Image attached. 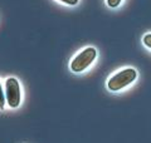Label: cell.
I'll return each mask as SVG.
<instances>
[{"label":"cell","mask_w":151,"mask_h":143,"mask_svg":"<svg viewBox=\"0 0 151 143\" xmlns=\"http://www.w3.org/2000/svg\"><path fill=\"white\" fill-rule=\"evenodd\" d=\"M137 78V72L134 68H125L113 74L112 77L108 79L107 82V88L111 92H119V90L129 87Z\"/></svg>","instance_id":"1"},{"label":"cell","mask_w":151,"mask_h":143,"mask_svg":"<svg viewBox=\"0 0 151 143\" xmlns=\"http://www.w3.org/2000/svg\"><path fill=\"white\" fill-rule=\"evenodd\" d=\"M97 56V50L93 46H87L70 60V70L73 73H82L91 65Z\"/></svg>","instance_id":"2"},{"label":"cell","mask_w":151,"mask_h":143,"mask_svg":"<svg viewBox=\"0 0 151 143\" xmlns=\"http://www.w3.org/2000/svg\"><path fill=\"white\" fill-rule=\"evenodd\" d=\"M5 99L10 108H18L20 104V84L17 78H8L5 82Z\"/></svg>","instance_id":"3"},{"label":"cell","mask_w":151,"mask_h":143,"mask_svg":"<svg viewBox=\"0 0 151 143\" xmlns=\"http://www.w3.org/2000/svg\"><path fill=\"white\" fill-rule=\"evenodd\" d=\"M142 43L145 46H147L149 49H151V33H147V34H145L144 38H142Z\"/></svg>","instance_id":"4"},{"label":"cell","mask_w":151,"mask_h":143,"mask_svg":"<svg viewBox=\"0 0 151 143\" xmlns=\"http://www.w3.org/2000/svg\"><path fill=\"white\" fill-rule=\"evenodd\" d=\"M5 107V93L3 92V87L0 83V109H4Z\"/></svg>","instance_id":"5"},{"label":"cell","mask_w":151,"mask_h":143,"mask_svg":"<svg viewBox=\"0 0 151 143\" xmlns=\"http://www.w3.org/2000/svg\"><path fill=\"white\" fill-rule=\"evenodd\" d=\"M122 0H107V5L110 8H117L121 4Z\"/></svg>","instance_id":"6"},{"label":"cell","mask_w":151,"mask_h":143,"mask_svg":"<svg viewBox=\"0 0 151 143\" xmlns=\"http://www.w3.org/2000/svg\"><path fill=\"white\" fill-rule=\"evenodd\" d=\"M59 1H62V3H64V4H67V5H77L78 4V1L79 0H59Z\"/></svg>","instance_id":"7"}]
</instances>
